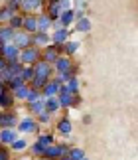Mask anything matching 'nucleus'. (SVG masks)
I'll return each mask as SVG.
<instances>
[{
    "label": "nucleus",
    "mask_w": 138,
    "mask_h": 160,
    "mask_svg": "<svg viewBox=\"0 0 138 160\" xmlns=\"http://www.w3.org/2000/svg\"><path fill=\"white\" fill-rule=\"evenodd\" d=\"M34 75H40V77H47V79H52V75H53V67H52V63H46L43 59L36 61V63H34Z\"/></svg>",
    "instance_id": "ddd939ff"
},
{
    "label": "nucleus",
    "mask_w": 138,
    "mask_h": 160,
    "mask_svg": "<svg viewBox=\"0 0 138 160\" xmlns=\"http://www.w3.org/2000/svg\"><path fill=\"white\" fill-rule=\"evenodd\" d=\"M28 91H30V85H28V83H24V85H20L18 89H14V91H12V95H14L16 103H24V101H26V97H28Z\"/></svg>",
    "instance_id": "393cba45"
},
{
    "label": "nucleus",
    "mask_w": 138,
    "mask_h": 160,
    "mask_svg": "<svg viewBox=\"0 0 138 160\" xmlns=\"http://www.w3.org/2000/svg\"><path fill=\"white\" fill-rule=\"evenodd\" d=\"M81 121H83V125H91L93 117H91V115H83V119H81Z\"/></svg>",
    "instance_id": "37998d69"
},
{
    "label": "nucleus",
    "mask_w": 138,
    "mask_h": 160,
    "mask_svg": "<svg viewBox=\"0 0 138 160\" xmlns=\"http://www.w3.org/2000/svg\"><path fill=\"white\" fill-rule=\"evenodd\" d=\"M52 44V38H49V32H34L32 34V46L36 48H43Z\"/></svg>",
    "instance_id": "a211bd4d"
},
{
    "label": "nucleus",
    "mask_w": 138,
    "mask_h": 160,
    "mask_svg": "<svg viewBox=\"0 0 138 160\" xmlns=\"http://www.w3.org/2000/svg\"><path fill=\"white\" fill-rule=\"evenodd\" d=\"M10 44H14L16 48H30L32 46V34L30 32H24V30H14V36H12V42Z\"/></svg>",
    "instance_id": "6e6552de"
},
{
    "label": "nucleus",
    "mask_w": 138,
    "mask_h": 160,
    "mask_svg": "<svg viewBox=\"0 0 138 160\" xmlns=\"http://www.w3.org/2000/svg\"><path fill=\"white\" fill-rule=\"evenodd\" d=\"M6 67L10 69L12 75H20V71H22V67H24V65H22L18 59H12V61H8V63H6Z\"/></svg>",
    "instance_id": "473e14b6"
},
{
    "label": "nucleus",
    "mask_w": 138,
    "mask_h": 160,
    "mask_svg": "<svg viewBox=\"0 0 138 160\" xmlns=\"http://www.w3.org/2000/svg\"><path fill=\"white\" fill-rule=\"evenodd\" d=\"M40 97H42V93H40V91L30 87V91H28V97H26V101H24V103H32V101H36V99H40Z\"/></svg>",
    "instance_id": "58836bf2"
},
{
    "label": "nucleus",
    "mask_w": 138,
    "mask_h": 160,
    "mask_svg": "<svg viewBox=\"0 0 138 160\" xmlns=\"http://www.w3.org/2000/svg\"><path fill=\"white\" fill-rule=\"evenodd\" d=\"M28 146H30V140L24 137V134H20V137L10 144V150L14 152V154H20V152H26L28 150Z\"/></svg>",
    "instance_id": "f3484780"
},
{
    "label": "nucleus",
    "mask_w": 138,
    "mask_h": 160,
    "mask_svg": "<svg viewBox=\"0 0 138 160\" xmlns=\"http://www.w3.org/2000/svg\"><path fill=\"white\" fill-rule=\"evenodd\" d=\"M57 4H59V10H61V12L73 8V2H71V0H57Z\"/></svg>",
    "instance_id": "ea45409f"
},
{
    "label": "nucleus",
    "mask_w": 138,
    "mask_h": 160,
    "mask_svg": "<svg viewBox=\"0 0 138 160\" xmlns=\"http://www.w3.org/2000/svg\"><path fill=\"white\" fill-rule=\"evenodd\" d=\"M20 2L22 0H2V4H6L12 12H20Z\"/></svg>",
    "instance_id": "4c0bfd02"
},
{
    "label": "nucleus",
    "mask_w": 138,
    "mask_h": 160,
    "mask_svg": "<svg viewBox=\"0 0 138 160\" xmlns=\"http://www.w3.org/2000/svg\"><path fill=\"white\" fill-rule=\"evenodd\" d=\"M79 48H81V42H75V40L69 38L65 44H63V55H69V58H73V55L79 52Z\"/></svg>",
    "instance_id": "5701e85b"
},
{
    "label": "nucleus",
    "mask_w": 138,
    "mask_h": 160,
    "mask_svg": "<svg viewBox=\"0 0 138 160\" xmlns=\"http://www.w3.org/2000/svg\"><path fill=\"white\" fill-rule=\"evenodd\" d=\"M69 146H71L69 142H57V140H55V142H52L42 152L40 160H61L65 156V152L69 150Z\"/></svg>",
    "instance_id": "7ed1b4c3"
},
{
    "label": "nucleus",
    "mask_w": 138,
    "mask_h": 160,
    "mask_svg": "<svg viewBox=\"0 0 138 160\" xmlns=\"http://www.w3.org/2000/svg\"><path fill=\"white\" fill-rule=\"evenodd\" d=\"M47 81H49L47 77H40V75H34V77H32V79L28 81V85H30L32 89H37V91H42V89H43V85H46Z\"/></svg>",
    "instance_id": "c85d7f7f"
},
{
    "label": "nucleus",
    "mask_w": 138,
    "mask_h": 160,
    "mask_svg": "<svg viewBox=\"0 0 138 160\" xmlns=\"http://www.w3.org/2000/svg\"><path fill=\"white\" fill-rule=\"evenodd\" d=\"M6 63H8V61H6V58H4V55H0V71L6 67Z\"/></svg>",
    "instance_id": "c03bdc74"
},
{
    "label": "nucleus",
    "mask_w": 138,
    "mask_h": 160,
    "mask_svg": "<svg viewBox=\"0 0 138 160\" xmlns=\"http://www.w3.org/2000/svg\"><path fill=\"white\" fill-rule=\"evenodd\" d=\"M36 121H37V122H40V125L43 127V125H49V122L53 121V117L49 115L47 111H42V113H37V115H36Z\"/></svg>",
    "instance_id": "72a5a7b5"
},
{
    "label": "nucleus",
    "mask_w": 138,
    "mask_h": 160,
    "mask_svg": "<svg viewBox=\"0 0 138 160\" xmlns=\"http://www.w3.org/2000/svg\"><path fill=\"white\" fill-rule=\"evenodd\" d=\"M83 156H87L85 150L81 148V146H73V144H71V146H69V150L65 152V156L61 158V160H81Z\"/></svg>",
    "instance_id": "aec40b11"
},
{
    "label": "nucleus",
    "mask_w": 138,
    "mask_h": 160,
    "mask_svg": "<svg viewBox=\"0 0 138 160\" xmlns=\"http://www.w3.org/2000/svg\"><path fill=\"white\" fill-rule=\"evenodd\" d=\"M52 142H55V134L53 132H40V134H36V140H34V142H30V146H28L30 156L36 158V160H40L42 152L46 150Z\"/></svg>",
    "instance_id": "f257e3e1"
},
{
    "label": "nucleus",
    "mask_w": 138,
    "mask_h": 160,
    "mask_svg": "<svg viewBox=\"0 0 138 160\" xmlns=\"http://www.w3.org/2000/svg\"><path fill=\"white\" fill-rule=\"evenodd\" d=\"M18 137H20V132L16 128H0V144L4 146H10Z\"/></svg>",
    "instance_id": "2eb2a0df"
},
{
    "label": "nucleus",
    "mask_w": 138,
    "mask_h": 160,
    "mask_svg": "<svg viewBox=\"0 0 138 160\" xmlns=\"http://www.w3.org/2000/svg\"><path fill=\"white\" fill-rule=\"evenodd\" d=\"M81 103H83V99H81V93H73V101H71V109H77Z\"/></svg>",
    "instance_id": "79ce46f5"
},
{
    "label": "nucleus",
    "mask_w": 138,
    "mask_h": 160,
    "mask_svg": "<svg viewBox=\"0 0 138 160\" xmlns=\"http://www.w3.org/2000/svg\"><path fill=\"white\" fill-rule=\"evenodd\" d=\"M53 127H55V132H57L61 138L71 137V132H73V122H71V119H69V115H67V113L59 115L57 119H55Z\"/></svg>",
    "instance_id": "423d86ee"
},
{
    "label": "nucleus",
    "mask_w": 138,
    "mask_h": 160,
    "mask_svg": "<svg viewBox=\"0 0 138 160\" xmlns=\"http://www.w3.org/2000/svg\"><path fill=\"white\" fill-rule=\"evenodd\" d=\"M20 121V113L14 109H0V128H16Z\"/></svg>",
    "instance_id": "39448f33"
},
{
    "label": "nucleus",
    "mask_w": 138,
    "mask_h": 160,
    "mask_svg": "<svg viewBox=\"0 0 138 160\" xmlns=\"http://www.w3.org/2000/svg\"><path fill=\"white\" fill-rule=\"evenodd\" d=\"M12 14H16V12H12L6 4H0V26H2V24H8Z\"/></svg>",
    "instance_id": "2f4dec72"
},
{
    "label": "nucleus",
    "mask_w": 138,
    "mask_h": 160,
    "mask_svg": "<svg viewBox=\"0 0 138 160\" xmlns=\"http://www.w3.org/2000/svg\"><path fill=\"white\" fill-rule=\"evenodd\" d=\"M43 111H47L52 117L59 115L61 113V107H59L57 99H55V97H47V99H43Z\"/></svg>",
    "instance_id": "6ab92c4d"
},
{
    "label": "nucleus",
    "mask_w": 138,
    "mask_h": 160,
    "mask_svg": "<svg viewBox=\"0 0 138 160\" xmlns=\"http://www.w3.org/2000/svg\"><path fill=\"white\" fill-rule=\"evenodd\" d=\"M26 107H28V115L36 117L37 113H42V111H43V99L40 97V99H36L32 103H26Z\"/></svg>",
    "instance_id": "bb28decb"
},
{
    "label": "nucleus",
    "mask_w": 138,
    "mask_h": 160,
    "mask_svg": "<svg viewBox=\"0 0 138 160\" xmlns=\"http://www.w3.org/2000/svg\"><path fill=\"white\" fill-rule=\"evenodd\" d=\"M73 2V8H83L87 10V6H89V0H71Z\"/></svg>",
    "instance_id": "a19ab883"
},
{
    "label": "nucleus",
    "mask_w": 138,
    "mask_h": 160,
    "mask_svg": "<svg viewBox=\"0 0 138 160\" xmlns=\"http://www.w3.org/2000/svg\"><path fill=\"white\" fill-rule=\"evenodd\" d=\"M59 24H61V28H71L73 26V22H75V18H73V8H69V10H63L59 14Z\"/></svg>",
    "instance_id": "412c9836"
},
{
    "label": "nucleus",
    "mask_w": 138,
    "mask_h": 160,
    "mask_svg": "<svg viewBox=\"0 0 138 160\" xmlns=\"http://www.w3.org/2000/svg\"><path fill=\"white\" fill-rule=\"evenodd\" d=\"M71 65H73V58H69V55H59V58L52 63L53 73H63V71H67Z\"/></svg>",
    "instance_id": "4468645a"
},
{
    "label": "nucleus",
    "mask_w": 138,
    "mask_h": 160,
    "mask_svg": "<svg viewBox=\"0 0 138 160\" xmlns=\"http://www.w3.org/2000/svg\"><path fill=\"white\" fill-rule=\"evenodd\" d=\"M12 36H14V30H12L8 24H2V26H0V40L6 42V44H10Z\"/></svg>",
    "instance_id": "c756f323"
},
{
    "label": "nucleus",
    "mask_w": 138,
    "mask_h": 160,
    "mask_svg": "<svg viewBox=\"0 0 138 160\" xmlns=\"http://www.w3.org/2000/svg\"><path fill=\"white\" fill-rule=\"evenodd\" d=\"M22 30L24 32H30V34L37 32V14H24Z\"/></svg>",
    "instance_id": "dca6fc26"
},
{
    "label": "nucleus",
    "mask_w": 138,
    "mask_h": 160,
    "mask_svg": "<svg viewBox=\"0 0 138 160\" xmlns=\"http://www.w3.org/2000/svg\"><path fill=\"white\" fill-rule=\"evenodd\" d=\"M4 48H6V42H2V40H0V55L4 53Z\"/></svg>",
    "instance_id": "a18cd8bd"
},
{
    "label": "nucleus",
    "mask_w": 138,
    "mask_h": 160,
    "mask_svg": "<svg viewBox=\"0 0 138 160\" xmlns=\"http://www.w3.org/2000/svg\"><path fill=\"white\" fill-rule=\"evenodd\" d=\"M71 34H73L71 28H57V30H52V32H49V38H52V44L63 46L65 42L71 38Z\"/></svg>",
    "instance_id": "9d476101"
},
{
    "label": "nucleus",
    "mask_w": 138,
    "mask_h": 160,
    "mask_svg": "<svg viewBox=\"0 0 138 160\" xmlns=\"http://www.w3.org/2000/svg\"><path fill=\"white\" fill-rule=\"evenodd\" d=\"M59 55H63V46H59V44H47L42 48V59L46 63H53Z\"/></svg>",
    "instance_id": "0eeeda50"
},
{
    "label": "nucleus",
    "mask_w": 138,
    "mask_h": 160,
    "mask_svg": "<svg viewBox=\"0 0 138 160\" xmlns=\"http://www.w3.org/2000/svg\"><path fill=\"white\" fill-rule=\"evenodd\" d=\"M4 87V81H2V79H0V89H2Z\"/></svg>",
    "instance_id": "49530a36"
},
{
    "label": "nucleus",
    "mask_w": 138,
    "mask_h": 160,
    "mask_svg": "<svg viewBox=\"0 0 138 160\" xmlns=\"http://www.w3.org/2000/svg\"><path fill=\"white\" fill-rule=\"evenodd\" d=\"M14 107H16V99L12 95V91L4 85L0 89V109H14Z\"/></svg>",
    "instance_id": "9b49d317"
},
{
    "label": "nucleus",
    "mask_w": 138,
    "mask_h": 160,
    "mask_svg": "<svg viewBox=\"0 0 138 160\" xmlns=\"http://www.w3.org/2000/svg\"><path fill=\"white\" fill-rule=\"evenodd\" d=\"M16 131L20 132V134H24V137H28V134H34V137H36V134L42 132V125L36 121V117L26 115V117H20Z\"/></svg>",
    "instance_id": "f03ea898"
},
{
    "label": "nucleus",
    "mask_w": 138,
    "mask_h": 160,
    "mask_svg": "<svg viewBox=\"0 0 138 160\" xmlns=\"http://www.w3.org/2000/svg\"><path fill=\"white\" fill-rule=\"evenodd\" d=\"M24 83H26V81H24L20 75H14L8 83H6V87H8L10 91H14V89H18V87H20V85H24Z\"/></svg>",
    "instance_id": "c9c22d12"
},
{
    "label": "nucleus",
    "mask_w": 138,
    "mask_h": 160,
    "mask_svg": "<svg viewBox=\"0 0 138 160\" xmlns=\"http://www.w3.org/2000/svg\"><path fill=\"white\" fill-rule=\"evenodd\" d=\"M4 58H6V61H12V59H18V55H20V48H16L14 44H6V48H4Z\"/></svg>",
    "instance_id": "a878e982"
},
{
    "label": "nucleus",
    "mask_w": 138,
    "mask_h": 160,
    "mask_svg": "<svg viewBox=\"0 0 138 160\" xmlns=\"http://www.w3.org/2000/svg\"><path fill=\"white\" fill-rule=\"evenodd\" d=\"M43 10V0H22L20 12L22 14H40Z\"/></svg>",
    "instance_id": "1a4fd4ad"
},
{
    "label": "nucleus",
    "mask_w": 138,
    "mask_h": 160,
    "mask_svg": "<svg viewBox=\"0 0 138 160\" xmlns=\"http://www.w3.org/2000/svg\"><path fill=\"white\" fill-rule=\"evenodd\" d=\"M20 77L28 83L30 79L34 77V65H24V67H22V71H20Z\"/></svg>",
    "instance_id": "f704fd0d"
},
{
    "label": "nucleus",
    "mask_w": 138,
    "mask_h": 160,
    "mask_svg": "<svg viewBox=\"0 0 138 160\" xmlns=\"http://www.w3.org/2000/svg\"><path fill=\"white\" fill-rule=\"evenodd\" d=\"M22 20H24V14L22 12H16V14H12V18L8 20V26L12 30H22Z\"/></svg>",
    "instance_id": "7c9ffc66"
},
{
    "label": "nucleus",
    "mask_w": 138,
    "mask_h": 160,
    "mask_svg": "<svg viewBox=\"0 0 138 160\" xmlns=\"http://www.w3.org/2000/svg\"><path fill=\"white\" fill-rule=\"evenodd\" d=\"M57 89H59V85H57V83H53L52 79H49V81L43 85V89L40 91V93H42V99H47V97H55V95H57Z\"/></svg>",
    "instance_id": "4be33fe9"
},
{
    "label": "nucleus",
    "mask_w": 138,
    "mask_h": 160,
    "mask_svg": "<svg viewBox=\"0 0 138 160\" xmlns=\"http://www.w3.org/2000/svg\"><path fill=\"white\" fill-rule=\"evenodd\" d=\"M0 4H2V2H0Z\"/></svg>",
    "instance_id": "09e8293b"
},
{
    "label": "nucleus",
    "mask_w": 138,
    "mask_h": 160,
    "mask_svg": "<svg viewBox=\"0 0 138 160\" xmlns=\"http://www.w3.org/2000/svg\"><path fill=\"white\" fill-rule=\"evenodd\" d=\"M81 160H91V158H87V156H83V158H81Z\"/></svg>",
    "instance_id": "de8ad7c7"
},
{
    "label": "nucleus",
    "mask_w": 138,
    "mask_h": 160,
    "mask_svg": "<svg viewBox=\"0 0 138 160\" xmlns=\"http://www.w3.org/2000/svg\"><path fill=\"white\" fill-rule=\"evenodd\" d=\"M37 32H52V20L43 12L37 14Z\"/></svg>",
    "instance_id": "b1692460"
},
{
    "label": "nucleus",
    "mask_w": 138,
    "mask_h": 160,
    "mask_svg": "<svg viewBox=\"0 0 138 160\" xmlns=\"http://www.w3.org/2000/svg\"><path fill=\"white\" fill-rule=\"evenodd\" d=\"M0 160H12V150H10V146L0 144Z\"/></svg>",
    "instance_id": "e433bc0d"
},
{
    "label": "nucleus",
    "mask_w": 138,
    "mask_h": 160,
    "mask_svg": "<svg viewBox=\"0 0 138 160\" xmlns=\"http://www.w3.org/2000/svg\"><path fill=\"white\" fill-rule=\"evenodd\" d=\"M71 30H73V32H79V34H89L91 30H93L91 18L89 16H83V18H79V20H75L73 26H71Z\"/></svg>",
    "instance_id": "f8f14e48"
},
{
    "label": "nucleus",
    "mask_w": 138,
    "mask_h": 160,
    "mask_svg": "<svg viewBox=\"0 0 138 160\" xmlns=\"http://www.w3.org/2000/svg\"><path fill=\"white\" fill-rule=\"evenodd\" d=\"M40 59H42V48H36V46L24 48V50H20V55H18V61L22 65H34Z\"/></svg>",
    "instance_id": "20e7f679"
},
{
    "label": "nucleus",
    "mask_w": 138,
    "mask_h": 160,
    "mask_svg": "<svg viewBox=\"0 0 138 160\" xmlns=\"http://www.w3.org/2000/svg\"><path fill=\"white\" fill-rule=\"evenodd\" d=\"M65 87L71 91V93H81V79H79V75L69 77L65 81Z\"/></svg>",
    "instance_id": "cd10ccee"
}]
</instances>
